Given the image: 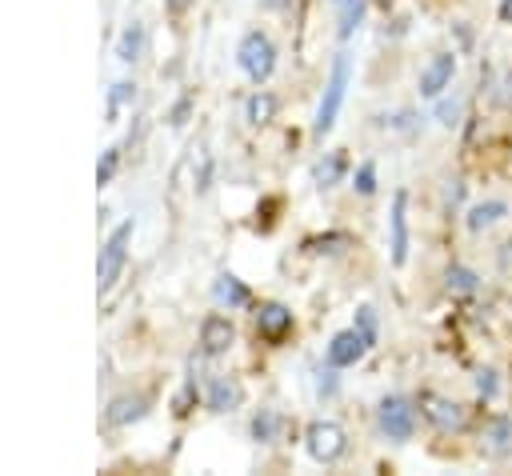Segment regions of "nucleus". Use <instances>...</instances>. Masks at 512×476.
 Wrapping results in <instances>:
<instances>
[{
	"mask_svg": "<svg viewBox=\"0 0 512 476\" xmlns=\"http://www.w3.org/2000/svg\"><path fill=\"white\" fill-rule=\"evenodd\" d=\"M480 448H484V456H492V460L508 456V452H512V420H508V416H492V420L484 424V432H480Z\"/></svg>",
	"mask_w": 512,
	"mask_h": 476,
	"instance_id": "9d476101",
	"label": "nucleus"
},
{
	"mask_svg": "<svg viewBox=\"0 0 512 476\" xmlns=\"http://www.w3.org/2000/svg\"><path fill=\"white\" fill-rule=\"evenodd\" d=\"M376 420H380V428L388 432V440H408V436L416 432V408H412L408 396H384Z\"/></svg>",
	"mask_w": 512,
	"mask_h": 476,
	"instance_id": "39448f33",
	"label": "nucleus"
},
{
	"mask_svg": "<svg viewBox=\"0 0 512 476\" xmlns=\"http://www.w3.org/2000/svg\"><path fill=\"white\" fill-rule=\"evenodd\" d=\"M356 192H360V196H372V192H376V168H372V164H360V168H356Z\"/></svg>",
	"mask_w": 512,
	"mask_h": 476,
	"instance_id": "5701e85b",
	"label": "nucleus"
},
{
	"mask_svg": "<svg viewBox=\"0 0 512 476\" xmlns=\"http://www.w3.org/2000/svg\"><path fill=\"white\" fill-rule=\"evenodd\" d=\"M232 320L228 316H220V312H212L204 324H200V344H204V352L208 356H220V352H228V344H232Z\"/></svg>",
	"mask_w": 512,
	"mask_h": 476,
	"instance_id": "9b49d317",
	"label": "nucleus"
},
{
	"mask_svg": "<svg viewBox=\"0 0 512 476\" xmlns=\"http://www.w3.org/2000/svg\"><path fill=\"white\" fill-rule=\"evenodd\" d=\"M192 396H196V388L188 384V388H184V392L176 396V416H184V412H188V404H192Z\"/></svg>",
	"mask_w": 512,
	"mask_h": 476,
	"instance_id": "c85d7f7f",
	"label": "nucleus"
},
{
	"mask_svg": "<svg viewBox=\"0 0 512 476\" xmlns=\"http://www.w3.org/2000/svg\"><path fill=\"white\" fill-rule=\"evenodd\" d=\"M128 100H132V84H124V80H120V84H112V96H108V112L116 116V112H120V104H128Z\"/></svg>",
	"mask_w": 512,
	"mask_h": 476,
	"instance_id": "a878e982",
	"label": "nucleus"
},
{
	"mask_svg": "<svg viewBox=\"0 0 512 476\" xmlns=\"http://www.w3.org/2000/svg\"><path fill=\"white\" fill-rule=\"evenodd\" d=\"M444 284H448V292H460V296H464V292H476V284H480V280H476V272H472V268L452 264V268L444 272Z\"/></svg>",
	"mask_w": 512,
	"mask_h": 476,
	"instance_id": "aec40b11",
	"label": "nucleus"
},
{
	"mask_svg": "<svg viewBox=\"0 0 512 476\" xmlns=\"http://www.w3.org/2000/svg\"><path fill=\"white\" fill-rule=\"evenodd\" d=\"M476 388H480V396H496V372H480Z\"/></svg>",
	"mask_w": 512,
	"mask_h": 476,
	"instance_id": "cd10ccee",
	"label": "nucleus"
},
{
	"mask_svg": "<svg viewBox=\"0 0 512 476\" xmlns=\"http://www.w3.org/2000/svg\"><path fill=\"white\" fill-rule=\"evenodd\" d=\"M144 396H120V400H112V408H108V424H128V420H140L144 416Z\"/></svg>",
	"mask_w": 512,
	"mask_h": 476,
	"instance_id": "4468645a",
	"label": "nucleus"
},
{
	"mask_svg": "<svg viewBox=\"0 0 512 476\" xmlns=\"http://www.w3.org/2000/svg\"><path fill=\"white\" fill-rule=\"evenodd\" d=\"M460 196H464V184L452 180V188H448V204H460Z\"/></svg>",
	"mask_w": 512,
	"mask_h": 476,
	"instance_id": "c756f323",
	"label": "nucleus"
},
{
	"mask_svg": "<svg viewBox=\"0 0 512 476\" xmlns=\"http://www.w3.org/2000/svg\"><path fill=\"white\" fill-rule=\"evenodd\" d=\"M312 176H316V184H320V188L336 184V180L344 176V156H340V152H328V156H324V160L312 168Z\"/></svg>",
	"mask_w": 512,
	"mask_h": 476,
	"instance_id": "6ab92c4d",
	"label": "nucleus"
},
{
	"mask_svg": "<svg viewBox=\"0 0 512 476\" xmlns=\"http://www.w3.org/2000/svg\"><path fill=\"white\" fill-rule=\"evenodd\" d=\"M364 352H368V340H364L356 328L336 332V336L328 340V364H332V368H348V364H356Z\"/></svg>",
	"mask_w": 512,
	"mask_h": 476,
	"instance_id": "6e6552de",
	"label": "nucleus"
},
{
	"mask_svg": "<svg viewBox=\"0 0 512 476\" xmlns=\"http://www.w3.org/2000/svg\"><path fill=\"white\" fill-rule=\"evenodd\" d=\"M356 332L368 340V348L376 344V316H372V308H360V316H356Z\"/></svg>",
	"mask_w": 512,
	"mask_h": 476,
	"instance_id": "b1692460",
	"label": "nucleus"
},
{
	"mask_svg": "<svg viewBox=\"0 0 512 476\" xmlns=\"http://www.w3.org/2000/svg\"><path fill=\"white\" fill-rule=\"evenodd\" d=\"M244 116H248V124H252V128H260V124H268V120L276 116V96H268V92H256V96L248 100V108H244Z\"/></svg>",
	"mask_w": 512,
	"mask_h": 476,
	"instance_id": "f3484780",
	"label": "nucleus"
},
{
	"mask_svg": "<svg viewBox=\"0 0 512 476\" xmlns=\"http://www.w3.org/2000/svg\"><path fill=\"white\" fill-rule=\"evenodd\" d=\"M500 20H504V24H512V0H504V4H500Z\"/></svg>",
	"mask_w": 512,
	"mask_h": 476,
	"instance_id": "7c9ffc66",
	"label": "nucleus"
},
{
	"mask_svg": "<svg viewBox=\"0 0 512 476\" xmlns=\"http://www.w3.org/2000/svg\"><path fill=\"white\" fill-rule=\"evenodd\" d=\"M452 76H456V56H452V52H436V56L428 60V68L420 72V96L436 100V96L452 84Z\"/></svg>",
	"mask_w": 512,
	"mask_h": 476,
	"instance_id": "0eeeda50",
	"label": "nucleus"
},
{
	"mask_svg": "<svg viewBox=\"0 0 512 476\" xmlns=\"http://www.w3.org/2000/svg\"><path fill=\"white\" fill-rule=\"evenodd\" d=\"M436 116H440V124H456V116H460V100H440V108H436Z\"/></svg>",
	"mask_w": 512,
	"mask_h": 476,
	"instance_id": "bb28decb",
	"label": "nucleus"
},
{
	"mask_svg": "<svg viewBox=\"0 0 512 476\" xmlns=\"http://www.w3.org/2000/svg\"><path fill=\"white\" fill-rule=\"evenodd\" d=\"M192 0H168V12H184Z\"/></svg>",
	"mask_w": 512,
	"mask_h": 476,
	"instance_id": "2f4dec72",
	"label": "nucleus"
},
{
	"mask_svg": "<svg viewBox=\"0 0 512 476\" xmlns=\"http://www.w3.org/2000/svg\"><path fill=\"white\" fill-rule=\"evenodd\" d=\"M388 224H392V264H404L408 260V192L404 188L392 196Z\"/></svg>",
	"mask_w": 512,
	"mask_h": 476,
	"instance_id": "1a4fd4ad",
	"label": "nucleus"
},
{
	"mask_svg": "<svg viewBox=\"0 0 512 476\" xmlns=\"http://www.w3.org/2000/svg\"><path fill=\"white\" fill-rule=\"evenodd\" d=\"M420 412H424L440 432H456V428H464V420H468L464 404L444 400V396H432V392H424V396H420Z\"/></svg>",
	"mask_w": 512,
	"mask_h": 476,
	"instance_id": "423d86ee",
	"label": "nucleus"
},
{
	"mask_svg": "<svg viewBox=\"0 0 512 476\" xmlns=\"http://www.w3.org/2000/svg\"><path fill=\"white\" fill-rule=\"evenodd\" d=\"M504 212H508V204H504V200H484V204H476V208L468 212V228H472V232H480V228L496 224Z\"/></svg>",
	"mask_w": 512,
	"mask_h": 476,
	"instance_id": "2eb2a0df",
	"label": "nucleus"
},
{
	"mask_svg": "<svg viewBox=\"0 0 512 476\" xmlns=\"http://www.w3.org/2000/svg\"><path fill=\"white\" fill-rule=\"evenodd\" d=\"M492 96H496V104H500V108H512V68H508V72H500V80H496Z\"/></svg>",
	"mask_w": 512,
	"mask_h": 476,
	"instance_id": "393cba45",
	"label": "nucleus"
},
{
	"mask_svg": "<svg viewBox=\"0 0 512 476\" xmlns=\"http://www.w3.org/2000/svg\"><path fill=\"white\" fill-rule=\"evenodd\" d=\"M348 56L340 52L336 60H332V76H328V88H324V100H320V108H316V136H324L332 124H336V112H340V104H344V92H348Z\"/></svg>",
	"mask_w": 512,
	"mask_h": 476,
	"instance_id": "7ed1b4c3",
	"label": "nucleus"
},
{
	"mask_svg": "<svg viewBox=\"0 0 512 476\" xmlns=\"http://www.w3.org/2000/svg\"><path fill=\"white\" fill-rule=\"evenodd\" d=\"M304 444H308V456H312V460L336 464V460L344 456V448H348V436H344V428H340L336 420H312V424L304 428Z\"/></svg>",
	"mask_w": 512,
	"mask_h": 476,
	"instance_id": "f03ea898",
	"label": "nucleus"
},
{
	"mask_svg": "<svg viewBox=\"0 0 512 476\" xmlns=\"http://www.w3.org/2000/svg\"><path fill=\"white\" fill-rule=\"evenodd\" d=\"M236 60H240V68H244L248 80L264 84L272 76V68H276V48H272V40L264 32H248L240 40V48H236Z\"/></svg>",
	"mask_w": 512,
	"mask_h": 476,
	"instance_id": "f257e3e1",
	"label": "nucleus"
},
{
	"mask_svg": "<svg viewBox=\"0 0 512 476\" xmlns=\"http://www.w3.org/2000/svg\"><path fill=\"white\" fill-rule=\"evenodd\" d=\"M240 396H244L240 384L228 380V376H216V380L208 384V408H212V412H228V408H236Z\"/></svg>",
	"mask_w": 512,
	"mask_h": 476,
	"instance_id": "ddd939ff",
	"label": "nucleus"
},
{
	"mask_svg": "<svg viewBox=\"0 0 512 476\" xmlns=\"http://www.w3.org/2000/svg\"><path fill=\"white\" fill-rule=\"evenodd\" d=\"M116 164H120V148H108L100 156V164H96V184H108L116 176Z\"/></svg>",
	"mask_w": 512,
	"mask_h": 476,
	"instance_id": "4be33fe9",
	"label": "nucleus"
},
{
	"mask_svg": "<svg viewBox=\"0 0 512 476\" xmlns=\"http://www.w3.org/2000/svg\"><path fill=\"white\" fill-rule=\"evenodd\" d=\"M380 4H388V0H380Z\"/></svg>",
	"mask_w": 512,
	"mask_h": 476,
	"instance_id": "473e14b6",
	"label": "nucleus"
},
{
	"mask_svg": "<svg viewBox=\"0 0 512 476\" xmlns=\"http://www.w3.org/2000/svg\"><path fill=\"white\" fill-rule=\"evenodd\" d=\"M216 300L228 304V308H244L252 296H248V288H244L236 276H220V280H216Z\"/></svg>",
	"mask_w": 512,
	"mask_h": 476,
	"instance_id": "dca6fc26",
	"label": "nucleus"
},
{
	"mask_svg": "<svg viewBox=\"0 0 512 476\" xmlns=\"http://www.w3.org/2000/svg\"><path fill=\"white\" fill-rule=\"evenodd\" d=\"M292 328V312L284 308V304H260V312H256V332L264 336V340H284V332Z\"/></svg>",
	"mask_w": 512,
	"mask_h": 476,
	"instance_id": "f8f14e48",
	"label": "nucleus"
},
{
	"mask_svg": "<svg viewBox=\"0 0 512 476\" xmlns=\"http://www.w3.org/2000/svg\"><path fill=\"white\" fill-rule=\"evenodd\" d=\"M140 48H144V28H140V24H128L124 36H120V44H116V56H120L124 64H132V60L140 56Z\"/></svg>",
	"mask_w": 512,
	"mask_h": 476,
	"instance_id": "a211bd4d",
	"label": "nucleus"
},
{
	"mask_svg": "<svg viewBox=\"0 0 512 476\" xmlns=\"http://www.w3.org/2000/svg\"><path fill=\"white\" fill-rule=\"evenodd\" d=\"M128 240H132V220H124V224L104 240L100 260H96V288H100V292H108L112 280L120 276V268H124V260H128Z\"/></svg>",
	"mask_w": 512,
	"mask_h": 476,
	"instance_id": "20e7f679",
	"label": "nucleus"
},
{
	"mask_svg": "<svg viewBox=\"0 0 512 476\" xmlns=\"http://www.w3.org/2000/svg\"><path fill=\"white\" fill-rule=\"evenodd\" d=\"M276 428H280V416H276V412H260V416L252 420V436H256V440H276Z\"/></svg>",
	"mask_w": 512,
	"mask_h": 476,
	"instance_id": "412c9836",
	"label": "nucleus"
}]
</instances>
